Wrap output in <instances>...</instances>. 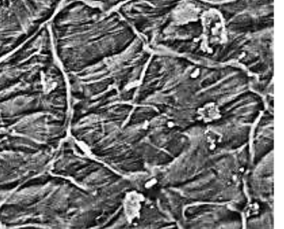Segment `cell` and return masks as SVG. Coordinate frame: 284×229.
Wrapping results in <instances>:
<instances>
[{"instance_id": "1", "label": "cell", "mask_w": 284, "mask_h": 229, "mask_svg": "<svg viewBox=\"0 0 284 229\" xmlns=\"http://www.w3.org/2000/svg\"><path fill=\"white\" fill-rule=\"evenodd\" d=\"M70 94L48 24L0 60V133L57 150L69 136Z\"/></svg>"}, {"instance_id": "2", "label": "cell", "mask_w": 284, "mask_h": 229, "mask_svg": "<svg viewBox=\"0 0 284 229\" xmlns=\"http://www.w3.org/2000/svg\"><path fill=\"white\" fill-rule=\"evenodd\" d=\"M106 187H93L49 167L0 206V227L95 229L105 219Z\"/></svg>"}, {"instance_id": "3", "label": "cell", "mask_w": 284, "mask_h": 229, "mask_svg": "<svg viewBox=\"0 0 284 229\" xmlns=\"http://www.w3.org/2000/svg\"><path fill=\"white\" fill-rule=\"evenodd\" d=\"M65 0H0V60L49 24Z\"/></svg>"}, {"instance_id": "4", "label": "cell", "mask_w": 284, "mask_h": 229, "mask_svg": "<svg viewBox=\"0 0 284 229\" xmlns=\"http://www.w3.org/2000/svg\"><path fill=\"white\" fill-rule=\"evenodd\" d=\"M0 229H36L32 228V227H1Z\"/></svg>"}]
</instances>
